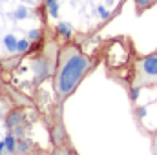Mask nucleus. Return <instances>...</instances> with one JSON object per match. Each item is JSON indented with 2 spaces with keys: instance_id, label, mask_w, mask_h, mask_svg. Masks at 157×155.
Returning <instances> with one entry per match:
<instances>
[{
  "instance_id": "obj_11",
  "label": "nucleus",
  "mask_w": 157,
  "mask_h": 155,
  "mask_svg": "<svg viewBox=\"0 0 157 155\" xmlns=\"http://www.w3.org/2000/svg\"><path fill=\"white\" fill-rule=\"evenodd\" d=\"M28 39L31 40V42H39L42 39V33H40V29H31L29 33H28Z\"/></svg>"
},
{
  "instance_id": "obj_14",
  "label": "nucleus",
  "mask_w": 157,
  "mask_h": 155,
  "mask_svg": "<svg viewBox=\"0 0 157 155\" xmlns=\"http://www.w3.org/2000/svg\"><path fill=\"white\" fill-rule=\"evenodd\" d=\"M97 11H99V15H101V18H102V20H108V18H110V11H108L104 6H99V7H97Z\"/></svg>"
},
{
  "instance_id": "obj_4",
  "label": "nucleus",
  "mask_w": 157,
  "mask_h": 155,
  "mask_svg": "<svg viewBox=\"0 0 157 155\" xmlns=\"http://www.w3.org/2000/svg\"><path fill=\"white\" fill-rule=\"evenodd\" d=\"M4 46L9 53H17L18 51V39L15 35H6L4 37Z\"/></svg>"
},
{
  "instance_id": "obj_9",
  "label": "nucleus",
  "mask_w": 157,
  "mask_h": 155,
  "mask_svg": "<svg viewBox=\"0 0 157 155\" xmlns=\"http://www.w3.org/2000/svg\"><path fill=\"white\" fill-rule=\"evenodd\" d=\"M4 142H6V148L9 150V152H15V148H17V144H15V137L9 133V135H6V139H4Z\"/></svg>"
},
{
  "instance_id": "obj_12",
  "label": "nucleus",
  "mask_w": 157,
  "mask_h": 155,
  "mask_svg": "<svg viewBox=\"0 0 157 155\" xmlns=\"http://www.w3.org/2000/svg\"><path fill=\"white\" fill-rule=\"evenodd\" d=\"M139 93H141V86L135 84V86L130 89V99H132V100H137V99H139Z\"/></svg>"
},
{
  "instance_id": "obj_5",
  "label": "nucleus",
  "mask_w": 157,
  "mask_h": 155,
  "mask_svg": "<svg viewBox=\"0 0 157 155\" xmlns=\"http://www.w3.org/2000/svg\"><path fill=\"white\" fill-rule=\"evenodd\" d=\"M57 33H59L60 37H64V39H71L73 29H71V26H70V24L60 22V24H57Z\"/></svg>"
},
{
  "instance_id": "obj_20",
  "label": "nucleus",
  "mask_w": 157,
  "mask_h": 155,
  "mask_svg": "<svg viewBox=\"0 0 157 155\" xmlns=\"http://www.w3.org/2000/svg\"><path fill=\"white\" fill-rule=\"evenodd\" d=\"M0 117H2V113H0Z\"/></svg>"
},
{
  "instance_id": "obj_19",
  "label": "nucleus",
  "mask_w": 157,
  "mask_h": 155,
  "mask_svg": "<svg viewBox=\"0 0 157 155\" xmlns=\"http://www.w3.org/2000/svg\"><path fill=\"white\" fill-rule=\"evenodd\" d=\"M154 148H155V153H157V137H155V142H154Z\"/></svg>"
},
{
  "instance_id": "obj_16",
  "label": "nucleus",
  "mask_w": 157,
  "mask_h": 155,
  "mask_svg": "<svg viewBox=\"0 0 157 155\" xmlns=\"http://www.w3.org/2000/svg\"><path fill=\"white\" fill-rule=\"evenodd\" d=\"M59 0H44V4H46V7H49V6H53V4H57Z\"/></svg>"
},
{
  "instance_id": "obj_1",
  "label": "nucleus",
  "mask_w": 157,
  "mask_h": 155,
  "mask_svg": "<svg viewBox=\"0 0 157 155\" xmlns=\"http://www.w3.org/2000/svg\"><path fill=\"white\" fill-rule=\"evenodd\" d=\"M91 66H93L91 59L86 53H82V49L78 46L71 44V42L64 44L59 51L57 70H55V77H53L55 97L59 100L68 99L77 89L82 78L88 75Z\"/></svg>"
},
{
  "instance_id": "obj_3",
  "label": "nucleus",
  "mask_w": 157,
  "mask_h": 155,
  "mask_svg": "<svg viewBox=\"0 0 157 155\" xmlns=\"http://www.w3.org/2000/svg\"><path fill=\"white\" fill-rule=\"evenodd\" d=\"M128 59H130V47L124 39L119 37L108 44V49H106V66L108 68H112V70L124 68L128 64Z\"/></svg>"
},
{
  "instance_id": "obj_2",
  "label": "nucleus",
  "mask_w": 157,
  "mask_h": 155,
  "mask_svg": "<svg viewBox=\"0 0 157 155\" xmlns=\"http://www.w3.org/2000/svg\"><path fill=\"white\" fill-rule=\"evenodd\" d=\"M135 84L137 86L157 84V51L152 55L137 59V62H135Z\"/></svg>"
},
{
  "instance_id": "obj_13",
  "label": "nucleus",
  "mask_w": 157,
  "mask_h": 155,
  "mask_svg": "<svg viewBox=\"0 0 157 155\" xmlns=\"http://www.w3.org/2000/svg\"><path fill=\"white\" fill-rule=\"evenodd\" d=\"M48 13H49V17L57 18V17H59V2L53 4V6H49V7H48Z\"/></svg>"
},
{
  "instance_id": "obj_6",
  "label": "nucleus",
  "mask_w": 157,
  "mask_h": 155,
  "mask_svg": "<svg viewBox=\"0 0 157 155\" xmlns=\"http://www.w3.org/2000/svg\"><path fill=\"white\" fill-rule=\"evenodd\" d=\"M133 2H135L137 13H143V11H146L150 6H154V4H155V0H133Z\"/></svg>"
},
{
  "instance_id": "obj_17",
  "label": "nucleus",
  "mask_w": 157,
  "mask_h": 155,
  "mask_svg": "<svg viewBox=\"0 0 157 155\" xmlns=\"http://www.w3.org/2000/svg\"><path fill=\"white\" fill-rule=\"evenodd\" d=\"M137 112H139V115H141V117H144V115H146V108H139Z\"/></svg>"
},
{
  "instance_id": "obj_15",
  "label": "nucleus",
  "mask_w": 157,
  "mask_h": 155,
  "mask_svg": "<svg viewBox=\"0 0 157 155\" xmlns=\"http://www.w3.org/2000/svg\"><path fill=\"white\" fill-rule=\"evenodd\" d=\"M51 155H73V153H71L70 150H66V148H57Z\"/></svg>"
},
{
  "instance_id": "obj_7",
  "label": "nucleus",
  "mask_w": 157,
  "mask_h": 155,
  "mask_svg": "<svg viewBox=\"0 0 157 155\" xmlns=\"http://www.w3.org/2000/svg\"><path fill=\"white\" fill-rule=\"evenodd\" d=\"M18 120H20V112H13L11 115L7 117V120H6V122H7V128L13 130L15 126H20V124H17Z\"/></svg>"
},
{
  "instance_id": "obj_10",
  "label": "nucleus",
  "mask_w": 157,
  "mask_h": 155,
  "mask_svg": "<svg viewBox=\"0 0 157 155\" xmlns=\"http://www.w3.org/2000/svg\"><path fill=\"white\" fill-rule=\"evenodd\" d=\"M13 17H15L17 20H22V18H26V17H28V9H26L24 6H20V7L13 13Z\"/></svg>"
},
{
  "instance_id": "obj_18",
  "label": "nucleus",
  "mask_w": 157,
  "mask_h": 155,
  "mask_svg": "<svg viewBox=\"0 0 157 155\" xmlns=\"http://www.w3.org/2000/svg\"><path fill=\"white\" fill-rule=\"evenodd\" d=\"M4 146H6V142L2 141V142H0V155H2V150H4Z\"/></svg>"
},
{
  "instance_id": "obj_8",
  "label": "nucleus",
  "mask_w": 157,
  "mask_h": 155,
  "mask_svg": "<svg viewBox=\"0 0 157 155\" xmlns=\"http://www.w3.org/2000/svg\"><path fill=\"white\" fill-rule=\"evenodd\" d=\"M31 49V40L29 39H18V53H28Z\"/></svg>"
}]
</instances>
